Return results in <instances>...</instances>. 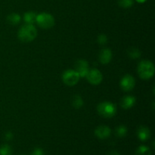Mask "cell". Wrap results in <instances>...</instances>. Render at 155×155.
<instances>
[{
    "label": "cell",
    "mask_w": 155,
    "mask_h": 155,
    "mask_svg": "<svg viewBox=\"0 0 155 155\" xmlns=\"http://www.w3.org/2000/svg\"><path fill=\"white\" fill-rule=\"evenodd\" d=\"M37 36V30L33 24H25L20 28L18 38L21 42H32Z\"/></svg>",
    "instance_id": "1"
},
{
    "label": "cell",
    "mask_w": 155,
    "mask_h": 155,
    "mask_svg": "<svg viewBox=\"0 0 155 155\" xmlns=\"http://www.w3.org/2000/svg\"><path fill=\"white\" fill-rule=\"evenodd\" d=\"M138 74L143 80H149L154 74V66L149 61H142L137 68Z\"/></svg>",
    "instance_id": "2"
},
{
    "label": "cell",
    "mask_w": 155,
    "mask_h": 155,
    "mask_svg": "<svg viewBox=\"0 0 155 155\" xmlns=\"http://www.w3.org/2000/svg\"><path fill=\"white\" fill-rule=\"evenodd\" d=\"M97 110L101 117L105 118H110L117 113V107L114 104L109 101L100 103L97 107Z\"/></svg>",
    "instance_id": "3"
},
{
    "label": "cell",
    "mask_w": 155,
    "mask_h": 155,
    "mask_svg": "<svg viewBox=\"0 0 155 155\" xmlns=\"http://www.w3.org/2000/svg\"><path fill=\"white\" fill-rule=\"evenodd\" d=\"M36 22L44 30H48L54 25V19L52 15L48 13H42L36 16Z\"/></svg>",
    "instance_id": "4"
},
{
    "label": "cell",
    "mask_w": 155,
    "mask_h": 155,
    "mask_svg": "<svg viewBox=\"0 0 155 155\" xmlns=\"http://www.w3.org/2000/svg\"><path fill=\"white\" fill-rule=\"evenodd\" d=\"M80 75L74 70H68L62 75V80L66 85L70 86H75L80 80Z\"/></svg>",
    "instance_id": "5"
},
{
    "label": "cell",
    "mask_w": 155,
    "mask_h": 155,
    "mask_svg": "<svg viewBox=\"0 0 155 155\" xmlns=\"http://www.w3.org/2000/svg\"><path fill=\"white\" fill-rule=\"evenodd\" d=\"M80 77H86L89 71V64L83 59H80L75 64V70Z\"/></svg>",
    "instance_id": "6"
},
{
    "label": "cell",
    "mask_w": 155,
    "mask_h": 155,
    "mask_svg": "<svg viewBox=\"0 0 155 155\" xmlns=\"http://www.w3.org/2000/svg\"><path fill=\"white\" fill-rule=\"evenodd\" d=\"M88 81L92 85H98L102 81V74L98 69H92L86 75Z\"/></svg>",
    "instance_id": "7"
},
{
    "label": "cell",
    "mask_w": 155,
    "mask_h": 155,
    "mask_svg": "<svg viewBox=\"0 0 155 155\" xmlns=\"http://www.w3.org/2000/svg\"><path fill=\"white\" fill-rule=\"evenodd\" d=\"M135 84H136L135 79L133 78V76L129 74L124 76L120 81L121 89L125 92H130L133 90V88L135 87Z\"/></svg>",
    "instance_id": "8"
},
{
    "label": "cell",
    "mask_w": 155,
    "mask_h": 155,
    "mask_svg": "<svg viewBox=\"0 0 155 155\" xmlns=\"http://www.w3.org/2000/svg\"><path fill=\"white\" fill-rule=\"evenodd\" d=\"M111 130L107 126H99L95 130V134L98 139H105L110 136Z\"/></svg>",
    "instance_id": "9"
},
{
    "label": "cell",
    "mask_w": 155,
    "mask_h": 155,
    "mask_svg": "<svg viewBox=\"0 0 155 155\" xmlns=\"http://www.w3.org/2000/svg\"><path fill=\"white\" fill-rule=\"evenodd\" d=\"M112 52L108 48H104L99 54V61L103 64H107L111 61Z\"/></svg>",
    "instance_id": "10"
},
{
    "label": "cell",
    "mask_w": 155,
    "mask_h": 155,
    "mask_svg": "<svg viewBox=\"0 0 155 155\" xmlns=\"http://www.w3.org/2000/svg\"><path fill=\"white\" fill-rule=\"evenodd\" d=\"M135 104H136V98L130 95L124 97L120 101L121 107L126 110L132 108L135 105Z\"/></svg>",
    "instance_id": "11"
},
{
    "label": "cell",
    "mask_w": 155,
    "mask_h": 155,
    "mask_svg": "<svg viewBox=\"0 0 155 155\" xmlns=\"http://www.w3.org/2000/svg\"><path fill=\"white\" fill-rule=\"evenodd\" d=\"M137 136L141 141H146L151 137V132L148 128L141 126L137 130Z\"/></svg>",
    "instance_id": "12"
},
{
    "label": "cell",
    "mask_w": 155,
    "mask_h": 155,
    "mask_svg": "<svg viewBox=\"0 0 155 155\" xmlns=\"http://www.w3.org/2000/svg\"><path fill=\"white\" fill-rule=\"evenodd\" d=\"M36 16H37V15H36V13L32 12H29L24 14V20L27 24H33V23L36 22Z\"/></svg>",
    "instance_id": "13"
},
{
    "label": "cell",
    "mask_w": 155,
    "mask_h": 155,
    "mask_svg": "<svg viewBox=\"0 0 155 155\" xmlns=\"http://www.w3.org/2000/svg\"><path fill=\"white\" fill-rule=\"evenodd\" d=\"M21 18L18 14L12 13L7 17V21L12 25H17L21 21Z\"/></svg>",
    "instance_id": "14"
},
{
    "label": "cell",
    "mask_w": 155,
    "mask_h": 155,
    "mask_svg": "<svg viewBox=\"0 0 155 155\" xmlns=\"http://www.w3.org/2000/svg\"><path fill=\"white\" fill-rule=\"evenodd\" d=\"M127 54H128L129 57L132 59H136L139 58L141 56V51H139L138 48L132 47V48H129L127 51Z\"/></svg>",
    "instance_id": "15"
},
{
    "label": "cell",
    "mask_w": 155,
    "mask_h": 155,
    "mask_svg": "<svg viewBox=\"0 0 155 155\" xmlns=\"http://www.w3.org/2000/svg\"><path fill=\"white\" fill-rule=\"evenodd\" d=\"M72 104L75 108L79 109L83 105V100L80 95H75V96L73 98L72 100Z\"/></svg>",
    "instance_id": "16"
},
{
    "label": "cell",
    "mask_w": 155,
    "mask_h": 155,
    "mask_svg": "<svg viewBox=\"0 0 155 155\" xmlns=\"http://www.w3.org/2000/svg\"><path fill=\"white\" fill-rule=\"evenodd\" d=\"M115 134L117 137L123 138L124 136H127V128L125 126H120L117 128L116 129V131H115Z\"/></svg>",
    "instance_id": "17"
},
{
    "label": "cell",
    "mask_w": 155,
    "mask_h": 155,
    "mask_svg": "<svg viewBox=\"0 0 155 155\" xmlns=\"http://www.w3.org/2000/svg\"><path fill=\"white\" fill-rule=\"evenodd\" d=\"M136 155H151V151L148 147L141 145L136 151Z\"/></svg>",
    "instance_id": "18"
},
{
    "label": "cell",
    "mask_w": 155,
    "mask_h": 155,
    "mask_svg": "<svg viewBox=\"0 0 155 155\" xmlns=\"http://www.w3.org/2000/svg\"><path fill=\"white\" fill-rule=\"evenodd\" d=\"M13 151L8 145H3L0 148V155H12Z\"/></svg>",
    "instance_id": "19"
},
{
    "label": "cell",
    "mask_w": 155,
    "mask_h": 155,
    "mask_svg": "<svg viewBox=\"0 0 155 155\" xmlns=\"http://www.w3.org/2000/svg\"><path fill=\"white\" fill-rule=\"evenodd\" d=\"M118 4L120 7L128 8L133 6V0H118Z\"/></svg>",
    "instance_id": "20"
},
{
    "label": "cell",
    "mask_w": 155,
    "mask_h": 155,
    "mask_svg": "<svg viewBox=\"0 0 155 155\" xmlns=\"http://www.w3.org/2000/svg\"><path fill=\"white\" fill-rule=\"evenodd\" d=\"M97 41H98V42L99 45H105V44L107 42V37L106 36V35L100 34L99 36H98Z\"/></svg>",
    "instance_id": "21"
},
{
    "label": "cell",
    "mask_w": 155,
    "mask_h": 155,
    "mask_svg": "<svg viewBox=\"0 0 155 155\" xmlns=\"http://www.w3.org/2000/svg\"><path fill=\"white\" fill-rule=\"evenodd\" d=\"M32 155H43V151L41 148H36L32 152Z\"/></svg>",
    "instance_id": "22"
},
{
    "label": "cell",
    "mask_w": 155,
    "mask_h": 155,
    "mask_svg": "<svg viewBox=\"0 0 155 155\" xmlns=\"http://www.w3.org/2000/svg\"><path fill=\"white\" fill-rule=\"evenodd\" d=\"M5 137L6 140L10 141L12 140V138H13V135H12V133H11V132H8V133L5 134Z\"/></svg>",
    "instance_id": "23"
},
{
    "label": "cell",
    "mask_w": 155,
    "mask_h": 155,
    "mask_svg": "<svg viewBox=\"0 0 155 155\" xmlns=\"http://www.w3.org/2000/svg\"><path fill=\"white\" fill-rule=\"evenodd\" d=\"M107 155H120V154L119 153L117 152V151H110V152H108V154H107Z\"/></svg>",
    "instance_id": "24"
},
{
    "label": "cell",
    "mask_w": 155,
    "mask_h": 155,
    "mask_svg": "<svg viewBox=\"0 0 155 155\" xmlns=\"http://www.w3.org/2000/svg\"><path fill=\"white\" fill-rule=\"evenodd\" d=\"M136 1L139 3H144L146 2V0H136Z\"/></svg>",
    "instance_id": "25"
}]
</instances>
